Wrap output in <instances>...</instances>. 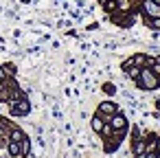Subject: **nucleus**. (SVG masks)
I'll return each instance as SVG.
<instances>
[{
  "label": "nucleus",
  "mask_w": 160,
  "mask_h": 158,
  "mask_svg": "<svg viewBox=\"0 0 160 158\" xmlns=\"http://www.w3.org/2000/svg\"><path fill=\"white\" fill-rule=\"evenodd\" d=\"M136 84H138V88H142V90H153V88L158 86V75H156L153 70H147V68H145V70H140Z\"/></svg>",
  "instance_id": "1"
},
{
  "label": "nucleus",
  "mask_w": 160,
  "mask_h": 158,
  "mask_svg": "<svg viewBox=\"0 0 160 158\" xmlns=\"http://www.w3.org/2000/svg\"><path fill=\"white\" fill-rule=\"evenodd\" d=\"M29 110H31V105H29V101H20V99H16V101H11V114L13 116H24V114H29Z\"/></svg>",
  "instance_id": "2"
},
{
  "label": "nucleus",
  "mask_w": 160,
  "mask_h": 158,
  "mask_svg": "<svg viewBox=\"0 0 160 158\" xmlns=\"http://www.w3.org/2000/svg\"><path fill=\"white\" fill-rule=\"evenodd\" d=\"M142 9L149 13V18H160V3H156V0H145Z\"/></svg>",
  "instance_id": "3"
},
{
  "label": "nucleus",
  "mask_w": 160,
  "mask_h": 158,
  "mask_svg": "<svg viewBox=\"0 0 160 158\" xmlns=\"http://www.w3.org/2000/svg\"><path fill=\"white\" fill-rule=\"evenodd\" d=\"M110 125H112V130H114V132H123V130L127 127V119H125L123 114H112Z\"/></svg>",
  "instance_id": "4"
},
{
  "label": "nucleus",
  "mask_w": 160,
  "mask_h": 158,
  "mask_svg": "<svg viewBox=\"0 0 160 158\" xmlns=\"http://www.w3.org/2000/svg\"><path fill=\"white\" fill-rule=\"evenodd\" d=\"M99 114H101V116H112V114H116V103L103 101V103L99 105Z\"/></svg>",
  "instance_id": "5"
},
{
  "label": "nucleus",
  "mask_w": 160,
  "mask_h": 158,
  "mask_svg": "<svg viewBox=\"0 0 160 158\" xmlns=\"http://www.w3.org/2000/svg\"><path fill=\"white\" fill-rule=\"evenodd\" d=\"M92 130H94V132H101V130H103V121H101V114H94V116H92Z\"/></svg>",
  "instance_id": "6"
},
{
  "label": "nucleus",
  "mask_w": 160,
  "mask_h": 158,
  "mask_svg": "<svg viewBox=\"0 0 160 158\" xmlns=\"http://www.w3.org/2000/svg\"><path fill=\"white\" fill-rule=\"evenodd\" d=\"M145 151H147V147H145V140H136V143H134V154H136V156H142Z\"/></svg>",
  "instance_id": "7"
},
{
  "label": "nucleus",
  "mask_w": 160,
  "mask_h": 158,
  "mask_svg": "<svg viewBox=\"0 0 160 158\" xmlns=\"http://www.w3.org/2000/svg\"><path fill=\"white\" fill-rule=\"evenodd\" d=\"M9 154H11V156H20V145H18V140H11V143H9Z\"/></svg>",
  "instance_id": "8"
},
{
  "label": "nucleus",
  "mask_w": 160,
  "mask_h": 158,
  "mask_svg": "<svg viewBox=\"0 0 160 158\" xmlns=\"http://www.w3.org/2000/svg\"><path fill=\"white\" fill-rule=\"evenodd\" d=\"M127 75H129L132 79H138V75H140V68H136V66H129V68H127Z\"/></svg>",
  "instance_id": "9"
},
{
  "label": "nucleus",
  "mask_w": 160,
  "mask_h": 158,
  "mask_svg": "<svg viewBox=\"0 0 160 158\" xmlns=\"http://www.w3.org/2000/svg\"><path fill=\"white\" fill-rule=\"evenodd\" d=\"M22 138H24V134H22L20 130H13V132H11V140H18V143H20Z\"/></svg>",
  "instance_id": "10"
},
{
  "label": "nucleus",
  "mask_w": 160,
  "mask_h": 158,
  "mask_svg": "<svg viewBox=\"0 0 160 158\" xmlns=\"http://www.w3.org/2000/svg\"><path fill=\"white\" fill-rule=\"evenodd\" d=\"M103 92H105V94H114V92H116V88H114L112 84H105V86H103Z\"/></svg>",
  "instance_id": "11"
},
{
  "label": "nucleus",
  "mask_w": 160,
  "mask_h": 158,
  "mask_svg": "<svg viewBox=\"0 0 160 158\" xmlns=\"http://www.w3.org/2000/svg\"><path fill=\"white\" fill-rule=\"evenodd\" d=\"M112 9H116V0H108L105 3V11H112Z\"/></svg>",
  "instance_id": "12"
},
{
  "label": "nucleus",
  "mask_w": 160,
  "mask_h": 158,
  "mask_svg": "<svg viewBox=\"0 0 160 158\" xmlns=\"http://www.w3.org/2000/svg\"><path fill=\"white\" fill-rule=\"evenodd\" d=\"M149 24H151V27H153V29H160V18H156V20H151V22H149Z\"/></svg>",
  "instance_id": "13"
},
{
  "label": "nucleus",
  "mask_w": 160,
  "mask_h": 158,
  "mask_svg": "<svg viewBox=\"0 0 160 158\" xmlns=\"http://www.w3.org/2000/svg\"><path fill=\"white\" fill-rule=\"evenodd\" d=\"M153 73L160 77V64H158V62H153Z\"/></svg>",
  "instance_id": "14"
},
{
  "label": "nucleus",
  "mask_w": 160,
  "mask_h": 158,
  "mask_svg": "<svg viewBox=\"0 0 160 158\" xmlns=\"http://www.w3.org/2000/svg\"><path fill=\"white\" fill-rule=\"evenodd\" d=\"M2 123H5V121H0V136L5 134V125H2Z\"/></svg>",
  "instance_id": "15"
},
{
  "label": "nucleus",
  "mask_w": 160,
  "mask_h": 158,
  "mask_svg": "<svg viewBox=\"0 0 160 158\" xmlns=\"http://www.w3.org/2000/svg\"><path fill=\"white\" fill-rule=\"evenodd\" d=\"M22 3H31V0H22Z\"/></svg>",
  "instance_id": "16"
},
{
  "label": "nucleus",
  "mask_w": 160,
  "mask_h": 158,
  "mask_svg": "<svg viewBox=\"0 0 160 158\" xmlns=\"http://www.w3.org/2000/svg\"><path fill=\"white\" fill-rule=\"evenodd\" d=\"M156 62H158V64H160V57H158V59H156Z\"/></svg>",
  "instance_id": "17"
}]
</instances>
